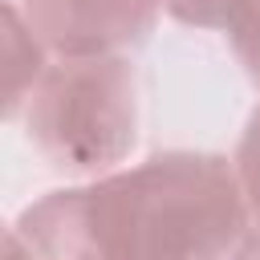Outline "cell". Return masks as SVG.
<instances>
[{
  "mask_svg": "<svg viewBox=\"0 0 260 260\" xmlns=\"http://www.w3.org/2000/svg\"><path fill=\"white\" fill-rule=\"evenodd\" d=\"M110 260H228L256 223L236 162L211 150H158L89 179Z\"/></svg>",
  "mask_w": 260,
  "mask_h": 260,
  "instance_id": "cell-1",
  "label": "cell"
},
{
  "mask_svg": "<svg viewBox=\"0 0 260 260\" xmlns=\"http://www.w3.org/2000/svg\"><path fill=\"white\" fill-rule=\"evenodd\" d=\"M16 122L53 171L102 179L138 146V69L126 53L53 57Z\"/></svg>",
  "mask_w": 260,
  "mask_h": 260,
  "instance_id": "cell-2",
  "label": "cell"
},
{
  "mask_svg": "<svg viewBox=\"0 0 260 260\" xmlns=\"http://www.w3.org/2000/svg\"><path fill=\"white\" fill-rule=\"evenodd\" d=\"M53 57L126 53L150 41L167 0H16Z\"/></svg>",
  "mask_w": 260,
  "mask_h": 260,
  "instance_id": "cell-3",
  "label": "cell"
},
{
  "mask_svg": "<svg viewBox=\"0 0 260 260\" xmlns=\"http://www.w3.org/2000/svg\"><path fill=\"white\" fill-rule=\"evenodd\" d=\"M4 260H110L93 223L89 183L45 191L4 232Z\"/></svg>",
  "mask_w": 260,
  "mask_h": 260,
  "instance_id": "cell-4",
  "label": "cell"
},
{
  "mask_svg": "<svg viewBox=\"0 0 260 260\" xmlns=\"http://www.w3.org/2000/svg\"><path fill=\"white\" fill-rule=\"evenodd\" d=\"M0 37H4V118L16 122L24 102H28V93H32V85L45 77L53 53L37 37V28L28 24V16L20 12L16 0H4Z\"/></svg>",
  "mask_w": 260,
  "mask_h": 260,
  "instance_id": "cell-5",
  "label": "cell"
},
{
  "mask_svg": "<svg viewBox=\"0 0 260 260\" xmlns=\"http://www.w3.org/2000/svg\"><path fill=\"white\" fill-rule=\"evenodd\" d=\"M223 32H228V45H232L240 69L260 89V0H236Z\"/></svg>",
  "mask_w": 260,
  "mask_h": 260,
  "instance_id": "cell-6",
  "label": "cell"
},
{
  "mask_svg": "<svg viewBox=\"0 0 260 260\" xmlns=\"http://www.w3.org/2000/svg\"><path fill=\"white\" fill-rule=\"evenodd\" d=\"M232 162H236V175H240L248 211H252V219L260 223V106L252 110V118H248V126H244V134H240V142H236Z\"/></svg>",
  "mask_w": 260,
  "mask_h": 260,
  "instance_id": "cell-7",
  "label": "cell"
},
{
  "mask_svg": "<svg viewBox=\"0 0 260 260\" xmlns=\"http://www.w3.org/2000/svg\"><path fill=\"white\" fill-rule=\"evenodd\" d=\"M236 0H167V12L187 28H228Z\"/></svg>",
  "mask_w": 260,
  "mask_h": 260,
  "instance_id": "cell-8",
  "label": "cell"
},
{
  "mask_svg": "<svg viewBox=\"0 0 260 260\" xmlns=\"http://www.w3.org/2000/svg\"><path fill=\"white\" fill-rule=\"evenodd\" d=\"M228 260H260V223L248 228V236L236 244V252H232Z\"/></svg>",
  "mask_w": 260,
  "mask_h": 260,
  "instance_id": "cell-9",
  "label": "cell"
}]
</instances>
